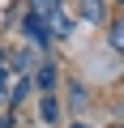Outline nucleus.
Listing matches in <instances>:
<instances>
[{
	"mask_svg": "<svg viewBox=\"0 0 124 128\" xmlns=\"http://www.w3.org/2000/svg\"><path fill=\"white\" fill-rule=\"evenodd\" d=\"M22 34H26L34 47H47V43H51V34H47V22H43V17H34V13H26V22H22Z\"/></svg>",
	"mask_w": 124,
	"mask_h": 128,
	"instance_id": "nucleus-1",
	"label": "nucleus"
},
{
	"mask_svg": "<svg viewBox=\"0 0 124 128\" xmlns=\"http://www.w3.org/2000/svg\"><path fill=\"white\" fill-rule=\"evenodd\" d=\"M43 22H47V34H51V38H69V34H73V22L60 13V9H56V13H47Z\"/></svg>",
	"mask_w": 124,
	"mask_h": 128,
	"instance_id": "nucleus-2",
	"label": "nucleus"
},
{
	"mask_svg": "<svg viewBox=\"0 0 124 128\" xmlns=\"http://www.w3.org/2000/svg\"><path fill=\"white\" fill-rule=\"evenodd\" d=\"M107 17V4H103V0H81V22H103Z\"/></svg>",
	"mask_w": 124,
	"mask_h": 128,
	"instance_id": "nucleus-3",
	"label": "nucleus"
},
{
	"mask_svg": "<svg viewBox=\"0 0 124 128\" xmlns=\"http://www.w3.org/2000/svg\"><path fill=\"white\" fill-rule=\"evenodd\" d=\"M107 38H111V51L124 56V17H115V22L107 26Z\"/></svg>",
	"mask_w": 124,
	"mask_h": 128,
	"instance_id": "nucleus-4",
	"label": "nucleus"
},
{
	"mask_svg": "<svg viewBox=\"0 0 124 128\" xmlns=\"http://www.w3.org/2000/svg\"><path fill=\"white\" fill-rule=\"evenodd\" d=\"M60 4H64V0H30V13H34V17H47V13H56Z\"/></svg>",
	"mask_w": 124,
	"mask_h": 128,
	"instance_id": "nucleus-5",
	"label": "nucleus"
},
{
	"mask_svg": "<svg viewBox=\"0 0 124 128\" xmlns=\"http://www.w3.org/2000/svg\"><path fill=\"white\" fill-rule=\"evenodd\" d=\"M26 90H30V77H22V81L9 90V107H22V102H26Z\"/></svg>",
	"mask_w": 124,
	"mask_h": 128,
	"instance_id": "nucleus-6",
	"label": "nucleus"
},
{
	"mask_svg": "<svg viewBox=\"0 0 124 128\" xmlns=\"http://www.w3.org/2000/svg\"><path fill=\"white\" fill-rule=\"evenodd\" d=\"M34 81H39L43 90H51V86H56V68H51V64H43V68H39V77H34Z\"/></svg>",
	"mask_w": 124,
	"mask_h": 128,
	"instance_id": "nucleus-7",
	"label": "nucleus"
},
{
	"mask_svg": "<svg viewBox=\"0 0 124 128\" xmlns=\"http://www.w3.org/2000/svg\"><path fill=\"white\" fill-rule=\"evenodd\" d=\"M69 98H73V111H81V107H86V90H81L77 81L69 86Z\"/></svg>",
	"mask_w": 124,
	"mask_h": 128,
	"instance_id": "nucleus-8",
	"label": "nucleus"
},
{
	"mask_svg": "<svg viewBox=\"0 0 124 128\" xmlns=\"http://www.w3.org/2000/svg\"><path fill=\"white\" fill-rule=\"evenodd\" d=\"M56 115H60V111H56V98H43V120L56 124Z\"/></svg>",
	"mask_w": 124,
	"mask_h": 128,
	"instance_id": "nucleus-9",
	"label": "nucleus"
},
{
	"mask_svg": "<svg viewBox=\"0 0 124 128\" xmlns=\"http://www.w3.org/2000/svg\"><path fill=\"white\" fill-rule=\"evenodd\" d=\"M13 68L26 77V68H30V56H26V51H22V56H13Z\"/></svg>",
	"mask_w": 124,
	"mask_h": 128,
	"instance_id": "nucleus-10",
	"label": "nucleus"
},
{
	"mask_svg": "<svg viewBox=\"0 0 124 128\" xmlns=\"http://www.w3.org/2000/svg\"><path fill=\"white\" fill-rule=\"evenodd\" d=\"M5 86H9V68L0 64V94H5Z\"/></svg>",
	"mask_w": 124,
	"mask_h": 128,
	"instance_id": "nucleus-11",
	"label": "nucleus"
},
{
	"mask_svg": "<svg viewBox=\"0 0 124 128\" xmlns=\"http://www.w3.org/2000/svg\"><path fill=\"white\" fill-rule=\"evenodd\" d=\"M9 124H13V120H0V128H9Z\"/></svg>",
	"mask_w": 124,
	"mask_h": 128,
	"instance_id": "nucleus-12",
	"label": "nucleus"
},
{
	"mask_svg": "<svg viewBox=\"0 0 124 128\" xmlns=\"http://www.w3.org/2000/svg\"><path fill=\"white\" fill-rule=\"evenodd\" d=\"M73 128H86V124H73Z\"/></svg>",
	"mask_w": 124,
	"mask_h": 128,
	"instance_id": "nucleus-13",
	"label": "nucleus"
},
{
	"mask_svg": "<svg viewBox=\"0 0 124 128\" xmlns=\"http://www.w3.org/2000/svg\"><path fill=\"white\" fill-rule=\"evenodd\" d=\"M0 60H5V51H0Z\"/></svg>",
	"mask_w": 124,
	"mask_h": 128,
	"instance_id": "nucleus-14",
	"label": "nucleus"
}]
</instances>
